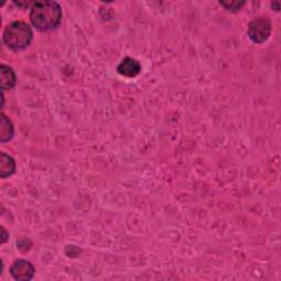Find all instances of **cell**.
Returning <instances> with one entry per match:
<instances>
[{
	"label": "cell",
	"mask_w": 281,
	"mask_h": 281,
	"mask_svg": "<svg viewBox=\"0 0 281 281\" xmlns=\"http://www.w3.org/2000/svg\"><path fill=\"white\" fill-rule=\"evenodd\" d=\"M16 162H14L13 157L6 153H2V160H0V176L2 178H7L13 175L14 171H16Z\"/></svg>",
	"instance_id": "obj_7"
},
{
	"label": "cell",
	"mask_w": 281,
	"mask_h": 281,
	"mask_svg": "<svg viewBox=\"0 0 281 281\" xmlns=\"http://www.w3.org/2000/svg\"><path fill=\"white\" fill-rule=\"evenodd\" d=\"M271 7H275V8H276L275 10H276V11H279V10H280V4H279V3H272V4H271Z\"/></svg>",
	"instance_id": "obj_12"
},
{
	"label": "cell",
	"mask_w": 281,
	"mask_h": 281,
	"mask_svg": "<svg viewBox=\"0 0 281 281\" xmlns=\"http://www.w3.org/2000/svg\"><path fill=\"white\" fill-rule=\"evenodd\" d=\"M10 273L14 280L29 281L34 277V266L25 259H17L10 267Z\"/></svg>",
	"instance_id": "obj_4"
},
{
	"label": "cell",
	"mask_w": 281,
	"mask_h": 281,
	"mask_svg": "<svg viewBox=\"0 0 281 281\" xmlns=\"http://www.w3.org/2000/svg\"><path fill=\"white\" fill-rule=\"evenodd\" d=\"M0 75H2V88L3 91L12 89L17 83V77L14 70L7 65L3 64L0 66Z\"/></svg>",
	"instance_id": "obj_6"
},
{
	"label": "cell",
	"mask_w": 281,
	"mask_h": 281,
	"mask_svg": "<svg viewBox=\"0 0 281 281\" xmlns=\"http://www.w3.org/2000/svg\"><path fill=\"white\" fill-rule=\"evenodd\" d=\"M8 237H9V234L6 232V229L4 227H2V244L6 243L7 240H8Z\"/></svg>",
	"instance_id": "obj_11"
},
{
	"label": "cell",
	"mask_w": 281,
	"mask_h": 281,
	"mask_svg": "<svg viewBox=\"0 0 281 281\" xmlns=\"http://www.w3.org/2000/svg\"><path fill=\"white\" fill-rule=\"evenodd\" d=\"M32 40V29L23 21H13L5 28L3 33L5 45L14 52L23 51L31 44Z\"/></svg>",
	"instance_id": "obj_2"
},
{
	"label": "cell",
	"mask_w": 281,
	"mask_h": 281,
	"mask_svg": "<svg viewBox=\"0 0 281 281\" xmlns=\"http://www.w3.org/2000/svg\"><path fill=\"white\" fill-rule=\"evenodd\" d=\"M117 71L121 76L133 78L141 73V64L139 61L132 59V57H125L118 65Z\"/></svg>",
	"instance_id": "obj_5"
},
{
	"label": "cell",
	"mask_w": 281,
	"mask_h": 281,
	"mask_svg": "<svg viewBox=\"0 0 281 281\" xmlns=\"http://www.w3.org/2000/svg\"><path fill=\"white\" fill-rule=\"evenodd\" d=\"M17 6L21 7V8H28V7H32V5L34 4V2H14Z\"/></svg>",
	"instance_id": "obj_10"
},
{
	"label": "cell",
	"mask_w": 281,
	"mask_h": 281,
	"mask_svg": "<svg viewBox=\"0 0 281 281\" xmlns=\"http://www.w3.org/2000/svg\"><path fill=\"white\" fill-rule=\"evenodd\" d=\"M14 135V129L11 120L5 113H2V123H0V140L3 143L9 142Z\"/></svg>",
	"instance_id": "obj_8"
},
{
	"label": "cell",
	"mask_w": 281,
	"mask_h": 281,
	"mask_svg": "<svg viewBox=\"0 0 281 281\" xmlns=\"http://www.w3.org/2000/svg\"><path fill=\"white\" fill-rule=\"evenodd\" d=\"M272 24L267 16H258L250 21L248 24L247 35L250 41L256 44H262L271 35Z\"/></svg>",
	"instance_id": "obj_3"
},
{
	"label": "cell",
	"mask_w": 281,
	"mask_h": 281,
	"mask_svg": "<svg viewBox=\"0 0 281 281\" xmlns=\"http://www.w3.org/2000/svg\"><path fill=\"white\" fill-rule=\"evenodd\" d=\"M30 21L32 25L39 31H51L62 22L63 11L59 3L44 0L34 2L30 8Z\"/></svg>",
	"instance_id": "obj_1"
},
{
	"label": "cell",
	"mask_w": 281,
	"mask_h": 281,
	"mask_svg": "<svg viewBox=\"0 0 281 281\" xmlns=\"http://www.w3.org/2000/svg\"><path fill=\"white\" fill-rule=\"evenodd\" d=\"M219 4L224 7L226 10L231 12H236L245 5V2H237V0H235V2H219Z\"/></svg>",
	"instance_id": "obj_9"
}]
</instances>
